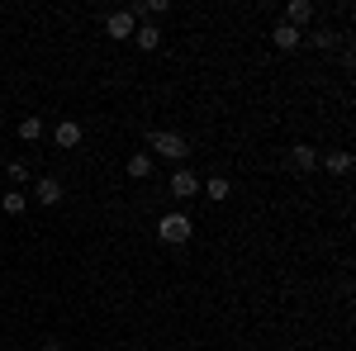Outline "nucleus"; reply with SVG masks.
Masks as SVG:
<instances>
[{"label":"nucleus","instance_id":"obj_5","mask_svg":"<svg viewBox=\"0 0 356 351\" xmlns=\"http://www.w3.org/2000/svg\"><path fill=\"white\" fill-rule=\"evenodd\" d=\"M309 19H314V5H309V0H290V5H285V15H280V24H290V28L309 24Z\"/></svg>","mask_w":356,"mask_h":351},{"label":"nucleus","instance_id":"obj_2","mask_svg":"<svg viewBox=\"0 0 356 351\" xmlns=\"http://www.w3.org/2000/svg\"><path fill=\"white\" fill-rule=\"evenodd\" d=\"M191 233H195V223L186 214H162L157 218V243H166V247L191 243Z\"/></svg>","mask_w":356,"mask_h":351},{"label":"nucleus","instance_id":"obj_13","mask_svg":"<svg viewBox=\"0 0 356 351\" xmlns=\"http://www.w3.org/2000/svg\"><path fill=\"white\" fill-rule=\"evenodd\" d=\"M318 166H328L332 176H347L352 171V152H328V157H318Z\"/></svg>","mask_w":356,"mask_h":351},{"label":"nucleus","instance_id":"obj_4","mask_svg":"<svg viewBox=\"0 0 356 351\" xmlns=\"http://www.w3.org/2000/svg\"><path fill=\"white\" fill-rule=\"evenodd\" d=\"M53 142L62 147V152H67V147H76V142H81V124H76V119H57Z\"/></svg>","mask_w":356,"mask_h":351},{"label":"nucleus","instance_id":"obj_19","mask_svg":"<svg viewBox=\"0 0 356 351\" xmlns=\"http://www.w3.org/2000/svg\"><path fill=\"white\" fill-rule=\"evenodd\" d=\"M10 351H19V347H10Z\"/></svg>","mask_w":356,"mask_h":351},{"label":"nucleus","instance_id":"obj_11","mask_svg":"<svg viewBox=\"0 0 356 351\" xmlns=\"http://www.w3.org/2000/svg\"><path fill=\"white\" fill-rule=\"evenodd\" d=\"M124 171H129L134 181H147V176H152V157H147V152H134V157L124 162Z\"/></svg>","mask_w":356,"mask_h":351},{"label":"nucleus","instance_id":"obj_7","mask_svg":"<svg viewBox=\"0 0 356 351\" xmlns=\"http://www.w3.org/2000/svg\"><path fill=\"white\" fill-rule=\"evenodd\" d=\"M290 166H295V171H314V166H318V147L295 142V147H290Z\"/></svg>","mask_w":356,"mask_h":351},{"label":"nucleus","instance_id":"obj_1","mask_svg":"<svg viewBox=\"0 0 356 351\" xmlns=\"http://www.w3.org/2000/svg\"><path fill=\"white\" fill-rule=\"evenodd\" d=\"M147 147H152L157 157H166V162L191 157V142H186L181 133H171V129H152V133H147Z\"/></svg>","mask_w":356,"mask_h":351},{"label":"nucleus","instance_id":"obj_17","mask_svg":"<svg viewBox=\"0 0 356 351\" xmlns=\"http://www.w3.org/2000/svg\"><path fill=\"white\" fill-rule=\"evenodd\" d=\"M309 43H314V48H323V53H328L332 43H337V33H328V28H323V33H314V38H309Z\"/></svg>","mask_w":356,"mask_h":351},{"label":"nucleus","instance_id":"obj_3","mask_svg":"<svg viewBox=\"0 0 356 351\" xmlns=\"http://www.w3.org/2000/svg\"><path fill=\"white\" fill-rule=\"evenodd\" d=\"M134 15H129V10H114V15H105V33H110V38H134Z\"/></svg>","mask_w":356,"mask_h":351},{"label":"nucleus","instance_id":"obj_10","mask_svg":"<svg viewBox=\"0 0 356 351\" xmlns=\"http://www.w3.org/2000/svg\"><path fill=\"white\" fill-rule=\"evenodd\" d=\"M33 195H38V204H62V181L43 176V181H33Z\"/></svg>","mask_w":356,"mask_h":351},{"label":"nucleus","instance_id":"obj_14","mask_svg":"<svg viewBox=\"0 0 356 351\" xmlns=\"http://www.w3.org/2000/svg\"><path fill=\"white\" fill-rule=\"evenodd\" d=\"M204 195H209V199H214V204H223V199H228V195H233V186H228V181H223V176H209V181H204Z\"/></svg>","mask_w":356,"mask_h":351},{"label":"nucleus","instance_id":"obj_9","mask_svg":"<svg viewBox=\"0 0 356 351\" xmlns=\"http://www.w3.org/2000/svg\"><path fill=\"white\" fill-rule=\"evenodd\" d=\"M171 195H176V199H191V195H200L195 171H176V176H171Z\"/></svg>","mask_w":356,"mask_h":351},{"label":"nucleus","instance_id":"obj_8","mask_svg":"<svg viewBox=\"0 0 356 351\" xmlns=\"http://www.w3.org/2000/svg\"><path fill=\"white\" fill-rule=\"evenodd\" d=\"M134 43L143 48V53H157V48H162V28H157V24H138L134 28Z\"/></svg>","mask_w":356,"mask_h":351},{"label":"nucleus","instance_id":"obj_16","mask_svg":"<svg viewBox=\"0 0 356 351\" xmlns=\"http://www.w3.org/2000/svg\"><path fill=\"white\" fill-rule=\"evenodd\" d=\"M5 171H10V181H19V186H29V176H33V171H29V162H10Z\"/></svg>","mask_w":356,"mask_h":351},{"label":"nucleus","instance_id":"obj_6","mask_svg":"<svg viewBox=\"0 0 356 351\" xmlns=\"http://www.w3.org/2000/svg\"><path fill=\"white\" fill-rule=\"evenodd\" d=\"M271 43L280 48V53H295V48L304 43V33H300V28H290V24H275L271 28Z\"/></svg>","mask_w":356,"mask_h":351},{"label":"nucleus","instance_id":"obj_12","mask_svg":"<svg viewBox=\"0 0 356 351\" xmlns=\"http://www.w3.org/2000/svg\"><path fill=\"white\" fill-rule=\"evenodd\" d=\"M38 138H43V119L38 114H24L19 119V142H38Z\"/></svg>","mask_w":356,"mask_h":351},{"label":"nucleus","instance_id":"obj_18","mask_svg":"<svg viewBox=\"0 0 356 351\" xmlns=\"http://www.w3.org/2000/svg\"><path fill=\"white\" fill-rule=\"evenodd\" d=\"M43 351H62V342H43Z\"/></svg>","mask_w":356,"mask_h":351},{"label":"nucleus","instance_id":"obj_15","mask_svg":"<svg viewBox=\"0 0 356 351\" xmlns=\"http://www.w3.org/2000/svg\"><path fill=\"white\" fill-rule=\"evenodd\" d=\"M0 209H5V214H24V190H5Z\"/></svg>","mask_w":356,"mask_h":351}]
</instances>
